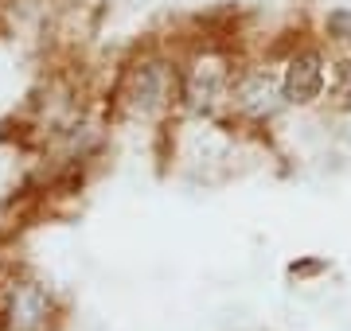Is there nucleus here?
I'll list each match as a JSON object with an SVG mask.
<instances>
[{"mask_svg":"<svg viewBox=\"0 0 351 331\" xmlns=\"http://www.w3.org/2000/svg\"><path fill=\"white\" fill-rule=\"evenodd\" d=\"M281 98H285V94H277V82L265 75V70H250V75H242L239 82L230 86V102L239 105L246 117H258V121L274 114L277 105H281Z\"/></svg>","mask_w":351,"mask_h":331,"instance_id":"20e7f679","label":"nucleus"},{"mask_svg":"<svg viewBox=\"0 0 351 331\" xmlns=\"http://www.w3.org/2000/svg\"><path fill=\"white\" fill-rule=\"evenodd\" d=\"M180 98H184V75L164 59H141L121 82V109L125 117H141V121L168 114Z\"/></svg>","mask_w":351,"mask_h":331,"instance_id":"f257e3e1","label":"nucleus"},{"mask_svg":"<svg viewBox=\"0 0 351 331\" xmlns=\"http://www.w3.org/2000/svg\"><path fill=\"white\" fill-rule=\"evenodd\" d=\"M339 98H343V102H351V63L343 66V75H339Z\"/></svg>","mask_w":351,"mask_h":331,"instance_id":"0eeeda50","label":"nucleus"},{"mask_svg":"<svg viewBox=\"0 0 351 331\" xmlns=\"http://www.w3.org/2000/svg\"><path fill=\"white\" fill-rule=\"evenodd\" d=\"M226 70L219 59H195L191 63V70H184V105L188 109H195V114H211L215 105H219V98H226Z\"/></svg>","mask_w":351,"mask_h":331,"instance_id":"7ed1b4c3","label":"nucleus"},{"mask_svg":"<svg viewBox=\"0 0 351 331\" xmlns=\"http://www.w3.org/2000/svg\"><path fill=\"white\" fill-rule=\"evenodd\" d=\"M320 86H324V66H320V55L304 51V55H297V59H289L285 78H281V94H285V102L308 105L313 98H320Z\"/></svg>","mask_w":351,"mask_h":331,"instance_id":"39448f33","label":"nucleus"},{"mask_svg":"<svg viewBox=\"0 0 351 331\" xmlns=\"http://www.w3.org/2000/svg\"><path fill=\"white\" fill-rule=\"evenodd\" d=\"M55 316V300L39 280H16L4 300V328L8 331H47Z\"/></svg>","mask_w":351,"mask_h":331,"instance_id":"f03ea898","label":"nucleus"},{"mask_svg":"<svg viewBox=\"0 0 351 331\" xmlns=\"http://www.w3.org/2000/svg\"><path fill=\"white\" fill-rule=\"evenodd\" d=\"M328 31H332V39H339V43H351V8L328 12Z\"/></svg>","mask_w":351,"mask_h":331,"instance_id":"423d86ee","label":"nucleus"}]
</instances>
